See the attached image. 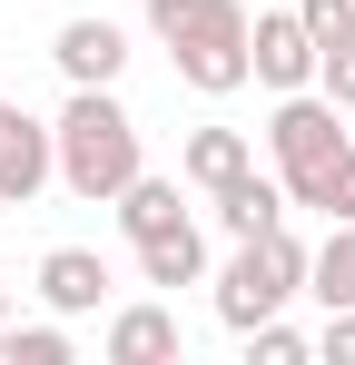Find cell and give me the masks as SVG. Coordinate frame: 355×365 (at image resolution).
Instances as JSON below:
<instances>
[{"mask_svg": "<svg viewBox=\"0 0 355 365\" xmlns=\"http://www.w3.org/2000/svg\"><path fill=\"white\" fill-rule=\"evenodd\" d=\"M148 30L197 99L247 89V0H148Z\"/></svg>", "mask_w": 355, "mask_h": 365, "instance_id": "obj_2", "label": "cell"}, {"mask_svg": "<svg viewBox=\"0 0 355 365\" xmlns=\"http://www.w3.org/2000/svg\"><path fill=\"white\" fill-rule=\"evenodd\" d=\"M316 89H326L336 109H355V40H336V50H316Z\"/></svg>", "mask_w": 355, "mask_h": 365, "instance_id": "obj_18", "label": "cell"}, {"mask_svg": "<svg viewBox=\"0 0 355 365\" xmlns=\"http://www.w3.org/2000/svg\"><path fill=\"white\" fill-rule=\"evenodd\" d=\"M346 148H355V128H346V109H336L326 89H287V99H277V119H267V158H277L287 207H316Z\"/></svg>", "mask_w": 355, "mask_h": 365, "instance_id": "obj_3", "label": "cell"}, {"mask_svg": "<svg viewBox=\"0 0 355 365\" xmlns=\"http://www.w3.org/2000/svg\"><path fill=\"white\" fill-rule=\"evenodd\" d=\"M306 257L316 247H296V227H267V237H237V257L217 267V326H267V316H287L306 297Z\"/></svg>", "mask_w": 355, "mask_h": 365, "instance_id": "obj_4", "label": "cell"}, {"mask_svg": "<svg viewBox=\"0 0 355 365\" xmlns=\"http://www.w3.org/2000/svg\"><path fill=\"white\" fill-rule=\"evenodd\" d=\"M247 356H257V365H306V356H316V336L287 326V316H267V326H247Z\"/></svg>", "mask_w": 355, "mask_h": 365, "instance_id": "obj_16", "label": "cell"}, {"mask_svg": "<svg viewBox=\"0 0 355 365\" xmlns=\"http://www.w3.org/2000/svg\"><path fill=\"white\" fill-rule=\"evenodd\" d=\"M247 79H257V89H277V99H287V89H316V40H306L296 0L247 20Z\"/></svg>", "mask_w": 355, "mask_h": 365, "instance_id": "obj_5", "label": "cell"}, {"mask_svg": "<svg viewBox=\"0 0 355 365\" xmlns=\"http://www.w3.org/2000/svg\"><path fill=\"white\" fill-rule=\"evenodd\" d=\"M50 60L69 89H118V69H128V30L118 20H99V10H79V20H59Z\"/></svg>", "mask_w": 355, "mask_h": 365, "instance_id": "obj_7", "label": "cell"}, {"mask_svg": "<svg viewBox=\"0 0 355 365\" xmlns=\"http://www.w3.org/2000/svg\"><path fill=\"white\" fill-rule=\"evenodd\" d=\"M0 365H69V316L59 326H0Z\"/></svg>", "mask_w": 355, "mask_h": 365, "instance_id": "obj_15", "label": "cell"}, {"mask_svg": "<svg viewBox=\"0 0 355 365\" xmlns=\"http://www.w3.org/2000/svg\"><path fill=\"white\" fill-rule=\"evenodd\" d=\"M316 356L355 365V306H326V336H316Z\"/></svg>", "mask_w": 355, "mask_h": 365, "instance_id": "obj_19", "label": "cell"}, {"mask_svg": "<svg viewBox=\"0 0 355 365\" xmlns=\"http://www.w3.org/2000/svg\"><path fill=\"white\" fill-rule=\"evenodd\" d=\"M138 277H148V287H197V277H207V237H197V217L168 227V237H138Z\"/></svg>", "mask_w": 355, "mask_h": 365, "instance_id": "obj_13", "label": "cell"}, {"mask_svg": "<svg viewBox=\"0 0 355 365\" xmlns=\"http://www.w3.org/2000/svg\"><path fill=\"white\" fill-rule=\"evenodd\" d=\"M247 168H257L247 128H197V138L178 148V178H187V187H207V197H217L227 178H247Z\"/></svg>", "mask_w": 355, "mask_h": 365, "instance_id": "obj_10", "label": "cell"}, {"mask_svg": "<svg viewBox=\"0 0 355 365\" xmlns=\"http://www.w3.org/2000/svg\"><path fill=\"white\" fill-rule=\"evenodd\" d=\"M99 297H109V257L99 247H50L40 257V306L50 316H89Z\"/></svg>", "mask_w": 355, "mask_h": 365, "instance_id": "obj_9", "label": "cell"}, {"mask_svg": "<svg viewBox=\"0 0 355 365\" xmlns=\"http://www.w3.org/2000/svg\"><path fill=\"white\" fill-rule=\"evenodd\" d=\"M296 20H306V40H316V50L355 40V0H296Z\"/></svg>", "mask_w": 355, "mask_h": 365, "instance_id": "obj_17", "label": "cell"}, {"mask_svg": "<svg viewBox=\"0 0 355 365\" xmlns=\"http://www.w3.org/2000/svg\"><path fill=\"white\" fill-rule=\"evenodd\" d=\"M306 297L316 306H355V217H326V247L306 257Z\"/></svg>", "mask_w": 355, "mask_h": 365, "instance_id": "obj_14", "label": "cell"}, {"mask_svg": "<svg viewBox=\"0 0 355 365\" xmlns=\"http://www.w3.org/2000/svg\"><path fill=\"white\" fill-rule=\"evenodd\" d=\"M207 207H217V227H227V237H267V227H287V187L257 178V168H247V178H227Z\"/></svg>", "mask_w": 355, "mask_h": 365, "instance_id": "obj_11", "label": "cell"}, {"mask_svg": "<svg viewBox=\"0 0 355 365\" xmlns=\"http://www.w3.org/2000/svg\"><path fill=\"white\" fill-rule=\"evenodd\" d=\"M0 326H10V287H0Z\"/></svg>", "mask_w": 355, "mask_h": 365, "instance_id": "obj_21", "label": "cell"}, {"mask_svg": "<svg viewBox=\"0 0 355 365\" xmlns=\"http://www.w3.org/2000/svg\"><path fill=\"white\" fill-rule=\"evenodd\" d=\"M50 178H59L50 119H30L20 99H0V207H30V197H40Z\"/></svg>", "mask_w": 355, "mask_h": 365, "instance_id": "obj_6", "label": "cell"}, {"mask_svg": "<svg viewBox=\"0 0 355 365\" xmlns=\"http://www.w3.org/2000/svg\"><path fill=\"white\" fill-rule=\"evenodd\" d=\"M178 356H187L178 306L138 297V306H118V316H109V365H178Z\"/></svg>", "mask_w": 355, "mask_h": 365, "instance_id": "obj_8", "label": "cell"}, {"mask_svg": "<svg viewBox=\"0 0 355 365\" xmlns=\"http://www.w3.org/2000/svg\"><path fill=\"white\" fill-rule=\"evenodd\" d=\"M50 148H59V187L89 197V207H118V187L138 178V119L118 109V89H69L50 119Z\"/></svg>", "mask_w": 355, "mask_h": 365, "instance_id": "obj_1", "label": "cell"}, {"mask_svg": "<svg viewBox=\"0 0 355 365\" xmlns=\"http://www.w3.org/2000/svg\"><path fill=\"white\" fill-rule=\"evenodd\" d=\"M316 217H355V148L336 158V178H326V197H316Z\"/></svg>", "mask_w": 355, "mask_h": 365, "instance_id": "obj_20", "label": "cell"}, {"mask_svg": "<svg viewBox=\"0 0 355 365\" xmlns=\"http://www.w3.org/2000/svg\"><path fill=\"white\" fill-rule=\"evenodd\" d=\"M118 227H128V247H138V237H168V227H187V197H178V178H148V168H138V178L118 187Z\"/></svg>", "mask_w": 355, "mask_h": 365, "instance_id": "obj_12", "label": "cell"}]
</instances>
